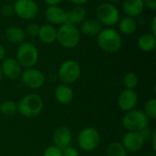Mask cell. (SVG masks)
<instances>
[{
  "label": "cell",
  "instance_id": "obj_17",
  "mask_svg": "<svg viewBox=\"0 0 156 156\" xmlns=\"http://www.w3.org/2000/svg\"><path fill=\"white\" fill-rule=\"evenodd\" d=\"M144 0H124L122 3L123 12L127 16L136 17L142 14L144 8Z\"/></svg>",
  "mask_w": 156,
  "mask_h": 156
},
{
  "label": "cell",
  "instance_id": "obj_7",
  "mask_svg": "<svg viewBox=\"0 0 156 156\" xmlns=\"http://www.w3.org/2000/svg\"><path fill=\"white\" fill-rule=\"evenodd\" d=\"M97 19L107 27H112L117 24L120 20V11L112 3H102L96 10Z\"/></svg>",
  "mask_w": 156,
  "mask_h": 156
},
{
  "label": "cell",
  "instance_id": "obj_19",
  "mask_svg": "<svg viewBox=\"0 0 156 156\" xmlns=\"http://www.w3.org/2000/svg\"><path fill=\"white\" fill-rule=\"evenodd\" d=\"M87 12L81 5H77L71 10L66 12V23L76 26L82 23L86 19Z\"/></svg>",
  "mask_w": 156,
  "mask_h": 156
},
{
  "label": "cell",
  "instance_id": "obj_21",
  "mask_svg": "<svg viewBox=\"0 0 156 156\" xmlns=\"http://www.w3.org/2000/svg\"><path fill=\"white\" fill-rule=\"evenodd\" d=\"M5 37L8 42L12 44H21L24 42L26 37V33L20 27L12 26L9 27L5 31Z\"/></svg>",
  "mask_w": 156,
  "mask_h": 156
},
{
  "label": "cell",
  "instance_id": "obj_27",
  "mask_svg": "<svg viewBox=\"0 0 156 156\" xmlns=\"http://www.w3.org/2000/svg\"><path fill=\"white\" fill-rule=\"evenodd\" d=\"M144 113L149 119H156V99L152 98L148 100L144 104Z\"/></svg>",
  "mask_w": 156,
  "mask_h": 156
},
{
  "label": "cell",
  "instance_id": "obj_11",
  "mask_svg": "<svg viewBox=\"0 0 156 156\" xmlns=\"http://www.w3.org/2000/svg\"><path fill=\"white\" fill-rule=\"evenodd\" d=\"M121 144L127 152L137 153L143 149L145 142L138 132H128L123 135Z\"/></svg>",
  "mask_w": 156,
  "mask_h": 156
},
{
  "label": "cell",
  "instance_id": "obj_8",
  "mask_svg": "<svg viewBox=\"0 0 156 156\" xmlns=\"http://www.w3.org/2000/svg\"><path fill=\"white\" fill-rule=\"evenodd\" d=\"M100 133L93 127H87L83 129L78 135L77 142L79 147L84 152L94 151L100 144Z\"/></svg>",
  "mask_w": 156,
  "mask_h": 156
},
{
  "label": "cell",
  "instance_id": "obj_39",
  "mask_svg": "<svg viewBox=\"0 0 156 156\" xmlns=\"http://www.w3.org/2000/svg\"><path fill=\"white\" fill-rule=\"evenodd\" d=\"M3 80V73H2V70H1V68H0V82L2 81Z\"/></svg>",
  "mask_w": 156,
  "mask_h": 156
},
{
  "label": "cell",
  "instance_id": "obj_36",
  "mask_svg": "<svg viewBox=\"0 0 156 156\" xmlns=\"http://www.w3.org/2000/svg\"><path fill=\"white\" fill-rule=\"evenodd\" d=\"M151 142H152V147H153V150L154 151H156V131L154 130V133H153V135H152V138H151V140H150Z\"/></svg>",
  "mask_w": 156,
  "mask_h": 156
},
{
  "label": "cell",
  "instance_id": "obj_9",
  "mask_svg": "<svg viewBox=\"0 0 156 156\" xmlns=\"http://www.w3.org/2000/svg\"><path fill=\"white\" fill-rule=\"evenodd\" d=\"M13 7L15 15L23 20H32L38 14V5L34 0H16Z\"/></svg>",
  "mask_w": 156,
  "mask_h": 156
},
{
  "label": "cell",
  "instance_id": "obj_6",
  "mask_svg": "<svg viewBox=\"0 0 156 156\" xmlns=\"http://www.w3.org/2000/svg\"><path fill=\"white\" fill-rule=\"evenodd\" d=\"M81 73V68L79 62L73 59L64 61L58 69V79L64 84H72L76 82Z\"/></svg>",
  "mask_w": 156,
  "mask_h": 156
},
{
  "label": "cell",
  "instance_id": "obj_23",
  "mask_svg": "<svg viewBox=\"0 0 156 156\" xmlns=\"http://www.w3.org/2000/svg\"><path fill=\"white\" fill-rule=\"evenodd\" d=\"M119 28L120 31L124 34V35H132L133 34L136 29H137V24L136 21L130 16H125L123 18H122L121 20H119Z\"/></svg>",
  "mask_w": 156,
  "mask_h": 156
},
{
  "label": "cell",
  "instance_id": "obj_4",
  "mask_svg": "<svg viewBox=\"0 0 156 156\" xmlns=\"http://www.w3.org/2000/svg\"><path fill=\"white\" fill-rule=\"evenodd\" d=\"M16 60L21 67L26 69L34 68L38 61V51L31 42H22L16 50Z\"/></svg>",
  "mask_w": 156,
  "mask_h": 156
},
{
  "label": "cell",
  "instance_id": "obj_20",
  "mask_svg": "<svg viewBox=\"0 0 156 156\" xmlns=\"http://www.w3.org/2000/svg\"><path fill=\"white\" fill-rule=\"evenodd\" d=\"M37 37L44 44H52L57 40V29L50 24H45L39 27Z\"/></svg>",
  "mask_w": 156,
  "mask_h": 156
},
{
  "label": "cell",
  "instance_id": "obj_16",
  "mask_svg": "<svg viewBox=\"0 0 156 156\" xmlns=\"http://www.w3.org/2000/svg\"><path fill=\"white\" fill-rule=\"evenodd\" d=\"M54 96H55L56 101L58 103L62 105H66L72 101L74 93H73L72 89L69 85L63 83L56 87L55 91H54Z\"/></svg>",
  "mask_w": 156,
  "mask_h": 156
},
{
  "label": "cell",
  "instance_id": "obj_26",
  "mask_svg": "<svg viewBox=\"0 0 156 156\" xmlns=\"http://www.w3.org/2000/svg\"><path fill=\"white\" fill-rule=\"evenodd\" d=\"M138 83H139V78L133 72L127 73L123 78V85L125 89L134 90L138 86Z\"/></svg>",
  "mask_w": 156,
  "mask_h": 156
},
{
  "label": "cell",
  "instance_id": "obj_31",
  "mask_svg": "<svg viewBox=\"0 0 156 156\" xmlns=\"http://www.w3.org/2000/svg\"><path fill=\"white\" fill-rule=\"evenodd\" d=\"M1 14L5 16H12L13 15H15L13 5H8V4L3 5V7L1 8Z\"/></svg>",
  "mask_w": 156,
  "mask_h": 156
},
{
  "label": "cell",
  "instance_id": "obj_2",
  "mask_svg": "<svg viewBox=\"0 0 156 156\" xmlns=\"http://www.w3.org/2000/svg\"><path fill=\"white\" fill-rule=\"evenodd\" d=\"M44 107L42 98L36 93L24 96L17 103V112L26 118H35L40 114Z\"/></svg>",
  "mask_w": 156,
  "mask_h": 156
},
{
  "label": "cell",
  "instance_id": "obj_22",
  "mask_svg": "<svg viewBox=\"0 0 156 156\" xmlns=\"http://www.w3.org/2000/svg\"><path fill=\"white\" fill-rule=\"evenodd\" d=\"M138 48L144 52H151L156 47V37L151 33H145L138 38Z\"/></svg>",
  "mask_w": 156,
  "mask_h": 156
},
{
  "label": "cell",
  "instance_id": "obj_35",
  "mask_svg": "<svg viewBox=\"0 0 156 156\" xmlns=\"http://www.w3.org/2000/svg\"><path fill=\"white\" fill-rule=\"evenodd\" d=\"M44 1L48 5H58L61 2H63V0H44Z\"/></svg>",
  "mask_w": 156,
  "mask_h": 156
},
{
  "label": "cell",
  "instance_id": "obj_3",
  "mask_svg": "<svg viewBox=\"0 0 156 156\" xmlns=\"http://www.w3.org/2000/svg\"><path fill=\"white\" fill-rule=\"evenodd\" d=\"M80 40V32L79 28L70 24H63L57 30V41L64 48H76Z\"/></svg>",
  "mask_w": 156,
  "mask_h": 156
},
{
  "label": "cell",
  "instance_id": "obj_15",
  "mask_svg": "<svg viewBox=\"0 0 156 156\" xmlns=\"http://www.w3.org/2000/svg\"><path fill=\"white\" fill-rule=\"evenodd\" d=\"M45 17L50 25H63L66 23V11L58 5H48L45 10Z\"/></svg>",
  "mask_w": 156,
  "mask_h": 156
},
{
  "label": "cell",
  "instance_id": "obj_28",
  "mask_svg": "<svg viewBox=\"0 0 156 156\" xmlns=\"http://www.w3.org/2000/svg\"><path fill=\"white\" fill-rule=\"evenodd\" d=\"M39 26L36 23H30L26 27V34L31 37H37L39 32Z\"/></svg>",
  "mask_w": 156,
  "mask_h": 156
},
{
  "label": "cell",
  "instance_id": "obj_33",
  "mask_svg": "<svg viewBox=\"0 0 156 156\" xmlns=\"http://www.w3.org/2000/svg\"><path fill=\"white\" fill-rule=\"evenodd\" d=\"M144 5H146L148 8L152 10L156 9V0H144Z\"/></svg>",
  "mask_w": 156,
  "mask_h": 156
},
{
  "label": "cell",
  "instance_id": "obj_12",
  "mask_svg": "<svg viewBox=\"0 0 156 156\" xmlns=\"http://www.w3.org/2000/svg\"><path fill=\"white\" fill-rule=\"evenodd\" d=\"M117 103L119 108L125 112L135 109L138 103V94L136 90L125 89L118 97Z\"/></svg>",
  "mask_w": 156,
  "mask_h": 156
},
{
  "label": "cell",
  "instance_id": "obj_29",
  "mask_svg": "<svg viewBox=\"0 0 156 156\" xmlns=\"http://www.w3.org/2000/svg\"><path fill=\"white\" fill-rule=\"evenodd\" d=\"M43 156H63L62 155V150L58 148L55 145H50L48 148L45 149Z\"/></svg>",
  "mask_w": 156,
  "mask_h": 156
},
{
  "label": "cell",
  "instance_id": "obj_40",
  "mask_svg": "<svg viewBox=\"0 0 156 156\" xmlns=\"http://www.w3.org/2000/svg\"><path fill=\"white\" fill-rule=\"evenodd\" d=\"M152 156H155V155H152Z\"/></svg>",
  "mask_w": 156,
  "mask_h": 156
},
{
  "label": "cell",
  "instance_id": "obj_10",
  "mask_svg": "<svg viewBox=\"0 0 156 156\" xmlns=\"http://www.w3.org/2000/svg\"><path fill=\"white\" fill-rule=\"evenodd\" d=\"M21 81L22 83L28 89L37 90L41 88L45 83V76L39 69L35 68L26 69L22 71L21 75Z\"/></svg>",
  "mask_w": 156,
  "mask_h": 156
},
{
  "label": "cell",
  "instance_id": "obj_32",
  "mask_svg": "<svg viewBox=\"0 0 156 156\" xmlns=\"http://www.w3.org/2000/svg\"><path fill=\"white\" fill-rule=\"evenodd\" d=\"M62 155L63 156H80L78 150H76L72 146H69L62 150Z\"/></svg>",
  "mask_w": 156,
  "mask_h": 156
},
{
  "label": "cell",
  "instance_id": "obj_13",
  "mask_svg": "<svg viewBox=\"0 0 156 156\" xmlns=\"http://www.w3.org/2000/svg\"><path fill=\"white\" fill-rule=\"evenodd\" d=\"M3 77L8 80H16L22 73V67L15 58H7L2 61L0 66Z\"/></svg>",
  "mask_w": 156,
  "mask_h": 156
},
{
  "label": "cell",
  "instance_id": "obj_34",
  "mask_svg": "<svg viewBox=\"0 0 156 156\" xmlns=\"http://www.w3.org/2000/svg\"><path fill=\"white\" fill-rule=\"evenodd\" d=\"M151 34H153L154 36L156 37V16H154L152 19V23H151Z\"/></svg>",
  "mask_w": 156,
  "mask_h": 156
},
{
  "label": "cell",
  "instance_id": "obj_1",
  "mask_svg": "<svg viewBox=\"0 0 156 156\" xmlns=\"http://www.w3.org/2000/svg\"><path fill=\"white\" fill-rule=\"evenodd\" d=\"M97 43L102 51L106 53H115L119 51L122 46V37L114 28H102L97 36Z\"/></svg>",
  "mask_w": 156,
  "mask_h": 156
},
{
  "label": "cell",
  "instance_id": "obj_5",
  "mask_svg": "<svg viewBox=\"0 0 156 156\" xmlns=\"http://www.w3.org/2000/svg\"><path fill=\"white\" fill-rule=\"evenodd\" d=\"M122 122L128 132H140L149 126V118L144 111L133 109L124 114Z\"/></svg>",
  "mask_w": 156,
  "mask_h": 156
},
{
  "label": "cell",
  "instance_id": "obj_30",
  "mask_svg": "<svg viewBox=\"0 0 156 156\" xmlns=\"http://www.w3.org/2000/svg\"><path fill=\"white\" fill-rule=\"evenodd\" d=\"M154 131H152V130L149 128V126H147V127L144 128L143 130H141V131L138 132V133L141 134V136L143 137L144 141V142H147V141H150V140H151L152 135H153V133H154Z\"/></svg>",
  "mask_w": 156,
  "mask_h": 156
},
{
  "label": "cell",
  "instance_id": "obj_18",
  "mask_svg": "<svg viewBox=\"0 0 156 156\" xmlns=\"http://www.w3.org/2000/svg\"><path fill=\"white\" fill-rule=\"evenodd\" d=\"M102 30L101 23L96 18H90L85 19L80 27V32L87 37H95L98 36L99 33Z\"/></svg>",
  "mask_w": 156,
  "mask_h": 156
},
{
  "label": "cell",
  "instance_id": "obj_37",
  "mask_svg": "<svg viewBox=\"0 0 156 156\" xmlns=\"http://www.w3.org/2000/svg\"><path fill=\"white\" fill-rule=\"evenodd\" d=\"M69 1L76 5H82L84 4H86L89 0H69Z\"/></svg>",
  "mask_w": 156,
  "mask_h": 156
},
{
  "label": "cell",
  "instance_id": "obj_25",
  "mask_svg": "<svg viewBox=\"0 0 156 156\" xmlns=\"http://www.w3.org/2000/svg\"><path fill=\"white\" fill-rule=\"evenodd\" d=\"M0 112L6 116H12L17 112V103L12 100L5 101L0 105Z\"/></svg>",
  "mask_w": 156,
  "mask_h": 156
},
{
  "label": "cell",
  "instance_id": "obj_14",
  "mask_svg": "<svg viewBox=\"0 0 156 156\" xmlns=\"http://www.w3.org/2000/svg\"><path fill=\"white\" fill-rule=\"evenodd\" d=\"M53 145L63 150L70 146L72 142V133L66 126H60L55 130L52 135Z\"/></svg>",
  "mask_w": 156,
  "mask_h": 156
},
{
  "label": "cell",
  "instance_id": "obj_38",
  "mask_svg": "<svg viewBox=\"0 0 156 156\" xmlns=\"http://www.w3.org/2000/svg\"><path fill=\"white\" fill-rule=\"evenodd\" d=\"M5 56V49L3 46L0 45V62L4 60Z\"/></svg>",
  "mask_w": 156,
  "mask_h": 156
},
{
  "label": "cell",
  "instance_id": "obj_24",
  "mask_svg": "<svg viewBox=\"0 0 156 156\" xmlns=\"http://www.w3.org/2000/svg\"><path fill=\"white\" fill-rule=\"evenodd\" d=\"M106 156H127V151L119 142L111 143L106 149Z\"/></svg>",
  "mask_w": 156,
  "mask_h": 156
}]
</instances>
